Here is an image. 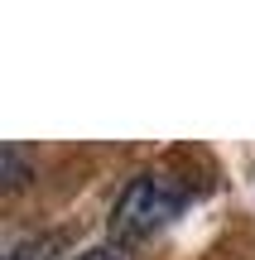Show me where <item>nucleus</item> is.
Returning a JSON list of instances; mask_svg holds the SVG:
<instances>
[{"label": "nucleus", "mask_w": 255, "mask_h": 260, "mask_svg": "<svg viewBox=\"0 0 255 260\" xmlns=\"http://www.w3.org/2000/svg\"><path fill=\"white\" fill-rule=\"evenodd\" d=\"M183 203H188V188H183L173 174H164V169L135 174L130 183L121 188L116 207H111V236H116V246L150 241L154 232H164V226L183 212Z\"/></svg>", "instance_id": "nucleus-1"}, {"label": "nucleus", "mask_w": 255, "mask_h": 260, "mask_svg": "<svg viewBox=\"0 0 255 260\" xmlns=\"http://www.w3.org/2000/svg\"><path fill=\"white\" fill-rule=\"evenodd\" d=\"M58 236H29V241H19V246H10V255L5 260H53L58 255Z\"/></svg>", "instance_id": "nucleus-2"}, {"label": "nucleus", "mask_w": 255, "mask_h": 260, "mask_svg": "<svg viewBox=\"0 0 255 260\" xmlns=\"http://www.w3.org/2000/svg\"><path fill=\"white\" fill-rule=\"evenodd\" d=\"M5 183H10V188L24 183V164H19V149H15V145L5 149Z\"/></svg>", "instance_id": "nucleus-3"}, {"label": "nucleus", "mask_w": 255, "mask_h": 260, "mask_svg": "<svg viewBox=\"0 0 255 260\" xmlns=\"http://www.w3.org/2000/svg\"><path fill=\"white\" fill-rule=\"evenodd\" d=\"M77 260H130V255H125V246H92V251H82Z\"/></svg>", "instance_id": "nucleus-4"}]
</instances>
